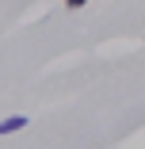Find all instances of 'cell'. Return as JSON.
<instances>
[{
    "instance_id": "obj_2",
    "label": "cell",
    "mask_w": 145,
    "mask_h": 149,
    "mask_svg": "<svg viewBox=\"0 0 145 149\" xmlns=\"http://www.w3.org/2000/svg\"><path fill=\"white\" fill-rule=\"evenodd\" d=\"M84 4H92V0H65V8H84Z\"/></svg>"
},
{
    "instance_id": "obj_1",
    "label": "cell",
    "mask_w": 145,
    "mask_h": 149,
    "mask_svg": "<svg viewBox=\"0 0 145 149\" xmlns=\"http://www.w3.org/2000/svg\"><path fill=\"white\" fill-rule=\"evenodd\" d=\"M31 118L27 115H12V118H0V134H12V130H23Z\"/></svg>"
}]
</instances>
